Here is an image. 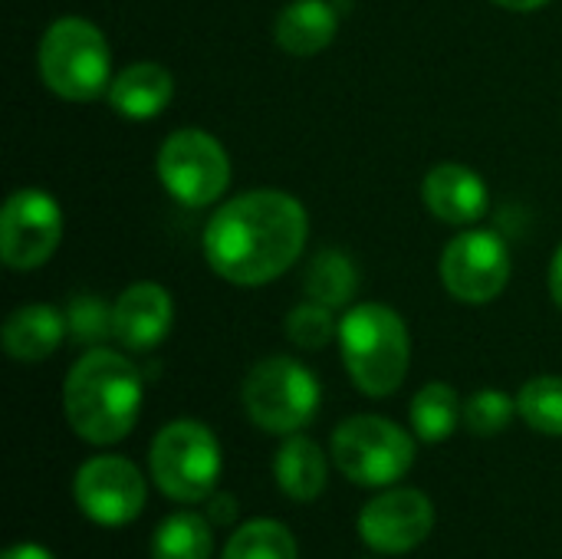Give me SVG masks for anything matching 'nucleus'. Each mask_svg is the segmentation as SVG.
<instances>
[{
	"instance_id": "1",
	"label": "nucleus",
	"mask_w": 562,
	"mask_h": 559,
	"mask_svg": "<svg viewBox=\"0 0 562 559\" xmlns=\"http://www.w3.org/2000/svg\"><path fill=\"white\" fill-rule=\"evenodd\" d=\"M310 237L306 208L286 191L260 188L227 201L204 227L211 270L237 287H260L283 277Z\"/></svg>"
},
{
	"instance_id": "2",
	"label": "nucleus",
	"mask_w": 562,
	"mask_h": 559,
	"mask_svg": "<svg viewBox=\"0 0 562 559\" xmlns=\"http://www.w3.org/2000/svg\"><path fill=\"white\" fill-rule=\"evenodd\" d=\"M63 405L79 438L89 445H115L138 422L142 376L125 356L95 346L69 369Z\"/></svg>"
},
{
	"instance_id": "3",
	"label": "nucleus",
	"mask_w": 562,
	"mask_h": 559,
	"mask_svg": "<svg viewBox=\"0 0 562 559\" xmlns=\"http://www.w3.org/2000/svg\"><path fill=\"white\" fill-rule=\"evenodd\" d=\"M339 346L352 382L372 399L392 395L408 376L412 339L405 320L382 303L352 306L339 323Z\"/></svg>"
},
{
	"instance_id": "4",
	"label": "nucleus",
	"mask_w": 562,
	"mask_h": 559,
	"mask_svg": "<svg viewBox=\"0 0 562 559\" xmlns=\"http://www.w3.org/2000/svg\"><path fill=\"white\" fill-rule=\"evenodd\" d=\"M40 76L59 99H99L112 86V53L105 33L82 16L49 23L40 43Z\"/></svg>"
},
{
	"instance_id": "5",
	"label": "nucleus",
	"mask_w": 562,
	"mask_h": 559,
	"mask_svg": "<svg viewBox=\"0 0 562 559\" xmlns=\"http://www.w3.org/2000/svg\"><path fill=\"white\" fill-rule=\"evenodd\" d=\"M148 468L165 497L181 504L211 501L221 478V445L201 422L181 418L165 425L148 451Z\"/></svg>"
},
{
	"instance_id": "6",
	"label": "nucleus",
	"mask_w": 562,
	"mask_h": 559,
	"mask_svg": "<svg viewBox=\"0 0 562 559\" xmlns=\"http://www.w3.org/2000/svg\"><path fill=\"white\" fill-rule=\"evenodd\" d=\"M244 409L257 428L293 435L313 422L319 409V382L303 362L290 356H270L247 372Z\"/></svg>"
},
{
	"instance_id": "7",
	"label": "nucleus",
	"mask_w": 562,
	"mask_h": 559,
	"mask_svg": "<svg viewBox=\"0 0 562 559\" xmlns=\"http://www.w3.org/2000/svg\"><path fill=\"white\" fill-rule=\"evenodd\" d=\"M336 468L362 488H389L412 471L415 441L405 428L379 415H356L333 435Z\"/></svg>"
},
{
	"instance_id": "8",
	"label": "nucleus",
	"mask_w": 562,
	"mask_h": 559,
	"mask_svg": "<svg viewBox=\"0 0 562 559\" xmlns=\"http://www.w3.org/2000/svg\"><path fill=\"white\" fill-rule=\"evenodd\" d=\"M158 178L184 208H207L231 185L224 145L201 128H178L158 148Z\"/></svg>"
},
{
	"instance_id": "9",
	"label": "nucleus",
	"mask_w": 562,
	"mask_h": 559,
	"mask_svg": "<svg viewBox=\"0 0 562 559\" xmlns=\"http://www.w3.org/2000/svg\"><path fill=\"white\" fill-rule=\"evenodd\" d=\"M63 237V211L53 194L23 188L7 198L0 214V257L10 270L43 267Z\"/></svg>"
},
{
	"instance_id": "10",
	"label": "nucleus",
	"mask_w": 562,
	"mask_h": 559,
	"mask_svg": "<svg viewBox=\"0 0 562 559\" xmlns=\"http://www.w3.org/2000/svg\"><path fill=\"white\" fill-rule=\"evenodd\" d=\"M441 283L461 303H491L510 280V250L494 231H464L441 254Z\"/></svg>"
},
{
	"instance_id": "11",
	"label": "nucleus",
	"mask_w": 562,
	"mask_h": 559,
	"mask_svg": "<svg viewBox=\"0 0 562 559\" xmlns=\"http://www.w3.org/2000/svg\"><path fill=\"white\" fill-rule=\"evenodd\" d=\"M72 494L79 511L99 527H125L145 507V478L142 471L115 455L86 461L76 471Z\"/></svg>"
},
{
	"instance_id": "12",
	"label": "nucleus",
	"mask_w": 562,
	"mask_h": 559,
	"mask_svg": "<svg viewBox=\"0 0 562 559\" xmlns=\"http://www.w3.org/2000/svg\"><path fill=\"white\" fill-rule=\"evenodd\" d=\"M435 527V507L422 491L398 488L372 497L359 514V537L379 554H408Z\"/></svg>"
},
{
	"instance_id": "13",
	"label": "nucleus",
	"mask_w": 562,
	"mask_h": 559,
	"mask_svg": "<svg viewBox=\"0 0 562 559\" xmlns=\"http://www.w3.org/2000/svg\"><path fill=\"white\" fill-rule=\"evenodd\" d=\"M175 303L161 283H132L112 306L115 339L132 353H148L171 333Z\"/></svg>"
},
{
	"instance_id": "14",
	"label": "nucleus",
	"mask_w": 562,
	"mask_h": 559,
	"mask_svg": "<svg viewBox=\"0 0 562 559\" xmlns=\"http://www.w3.org/2000/svg\"><path fill=\"white\" fill-rule=\"evenodd\" d=\"M425 204L428 211L445 221V224H474L487 214L491 208V194L487 185L477 171H471L468 165L458 161H441L428 171L425 185H422Z\"/></svg>"
},
{
	"instance_id": "15",
	"label": "nucleus",
	"mask_w": 562,
	"mask_h": 559,
	"mask_svg": "<svg viewBox=\"0 0 562 559\" xmlns=\"http://www.w3.org/2000/svg\"><path fill=\"white\" fill-rule=\"evenodd\" d=\"M175 96V79L158 63H135L122 69L109 86V105L132 122L155 119L168 109Z\"/></svg>"
},
{
	"instance_id": "16",
	"label": "nucleus",
	"mask_w": 562,
	"mask_h": 559,
	"mask_svg": "<svg viewBox=\"0 0 562 559\" xmlns=\"http://www.w3.org/2000/svg\"><path fill=\"white\" fill-rule=\"evenodd\" d=\"M66 333H69V323L56 306L30 303L7 316L3 349H7V356H13L20 362H40L59 349Z\"/></svg>"
},
{
	"instance_id": "17",
	"label": "nucleus",
	"mask_w": 562,
	"mask_h": 559,
	"mask_svg": "<svg viewBox=\"0 0 562 559\" xmlns=\"http://www.w3.org/2000/svg\"><path fill=\"white\" fill-rule=\"evenodd\" d=\"M339 30V13L329 0H293L277 16V43L290 56L323 53Z\"/></svg>"
},
{
	"instance_id": "18",
	"label": "nucleus",
	"mask_w": 562,
	"mask_h": 559,
	"mask_svg": "<svg viewBox=\"0 0 562 559\" xmlns=\"http://www.w3.org/2000/svg\"><path fill=\"white\" fill-rule=\"evenodd\" d=\"M277 484L293 501H316L326 488V458L316 441L290 435L277 451Z\"/></svg>"
},
{
	"instance_id": "19",
	"label": "nucleus",
	"mask_w": 562,
	"mask_h": 559,
	"mask_svg": "<svg viewBox=\"0 0 562 559\" xmlns=\"http://www.w3.org/2000/svg\"><path fill=\"white\" fill-rule=\"evenodd\" d=\"M359 290V270L349 254L342 250H319L306 270V293L313 303L329 310L346 306Z\"/></svg>"
},
{
	"instance_id": "20",
	"label": "nucleus",
	"mask_w": 562,
	"mask_h": 559,
	"mask_svg": "<svg viewBox=\"0 0 562 559\" xmlns=\"http://www.w3.org/2000/svg\"><path fill=\"white\" fill-rule=\"evenodd\" d=\"M464 418L461 399L451 385L445 382H428L415 399H412V428L422 441L438 445L454 435L458 422Z\"/></svg>"
},
{
	"instance_id": "21",
	"label": "nucleus",
	"mask_w": 562,
	"mask_h": 559,
	"mask_svg": "<svg viewBox=\"0 0 562 559\" xmlns=\"http://www.w3.org/2000/svg\"><path fill=\"white\" fill-rule=\"evenodd\" d=\"M211 521L181 511L155 530L151 559H211Z\"/></svg>"
},
{
	"instance_id": "22",
	"label": "nucleus",
	"mask_w": 562,
	"mask_h": 559,
	"mask_svg": "<svg viewBox=\"0 0 562 559\" xmlns=\"http://www.w3.org/2000/svg\"><path fill=\"white\" fill-rule=\"evenodd\" d=\"M221 559H296V540L277 521H250L227 540Z\"/></svg>"
},
{
	"instance_id": "23",
	"label": "nucleus",
	"mask_w": 562,
	"mask_h": 559,
	"mask_svg": "<svg viewBox=\"0 0 562 559\" xmlns=\"http://www.w3.org/2000/svg\"><path fill=\"white\" fill-rule=\"evenodd\" d=\"M517 412L520 418L543 432L562 438V379L560 376H540L530 379L520 392H517Z\"/></svg>"
},
{
	"instance_id": "24",
	"label": "nucleus",
	"mask_w": 562,
	"mask_h": 559,
	"mask_svg": "<svg viewBox=\"0 0 562 559\" xmlns=\"http://www.w3.org/2000/svg\"><path fill=\"white\" fill-rule=\"evenodd\" d=\"M514 415H520L517 399H510L497 389H484V392L471 395L464 405V425L481 438H491V435H501L504 428H510Z\"/></svg>"
},
{
	"instance_id": "25",
	"label": "nucleus",
	"mask_w": 562,
	"mask_h": 559,
	"mask_svg": "<svg viewBox=\"0 0 562 559\" xmlns=\"http://www.w3.org/2000/svg\"><path fill=\"white\" fill-rule=\"evenodd\" d=\"M283 329H286L290 343L300 346V349H323V346L333 343V336H339V326L333 320V310L323 306V303H313V300L303 303V306H296L286 316V326Z\"/></svg>"
},
{
	"instance_id": "26",
	"label": "nucleus",
	"mask_w": 562,
	"mask_h": 559,
	"mask_svg": "<svg viewBox=\"0 0 562 559\" xmlns=\"http://www.w3.org/2000/svg\"><path fill=\"white\" fill-rule=\"evenodd\" d=\"M66 323H69V336L86 343V346H99L102 339L115 336L112 329V306H105L99 297H76L66 310Z\"/></svg>"
},
{
	"instance_id": "27",
	"label": "nucleus",
	"mask_w": 562,
	"mask_h": 559,
	"mask_svg": "<svg viewBox=\"0 0 562 559\" xmlns=\"http://www.w3.org/2000/svg\"><path fill=\"white\" fill-rule=\"evenodd\" d=\"M214 524H231L237 517V501L227 497V494H211V514H207Z\"/></svg>"
},
{
	"instance_id": "28",
	"label": "nucleus",
	"mask_w": 562,
	"mask_h": 559,
	"mask_svg": "<svg viewBox=\"0 0 562 559\" xmlns=\"http://www.w3.org/2000/svg\"><path fill=\"white\" fill-rule=\"evenodd\" d=\"M3 559H53V554L36 544H16L3 554Z\"/></svg>"
},
{
	"instance_id": "29",
	"label": "nucleus",
	"mask_w": 562,
	"mask_h": 559,
	"mask_svg": "<svg viewBox=\"0 0 562 559\" xmlns=\"http://www.w3.org/2000/svg\"><path fill=\"white\" fill-rule=\"evenodd\" d=\"M550 293H553V303L562 310V244L550 264Z\"/></svg>"
},
{
	"instance_id": "30",
	"label": "nucleus",
	"mask_w": 562,
	"mask_h": 559,
	"mask_svg": "<svg viewBox=\"0 0 562 559\" xmlns=\"http://www.w3.org/2000/svg\"><path fill=\"white\" fill-rule=\"evenodd\" d=\"M494 3H501V7H507V10H517V13H530V10L547 7L550 0H494Z\"/></svg>"
}]
</instances>
